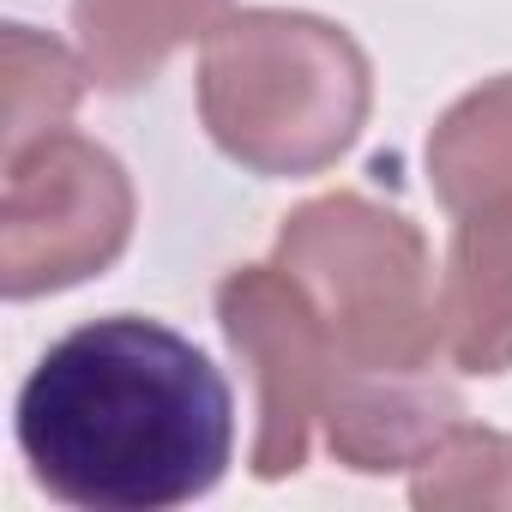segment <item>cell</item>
Segmentation results:
<instances>
[{"label": "cell", "mask_w": 512, "mask_h": 512, "mask_svg": "<svg viewBox=\"0 0 512 512\" xmlns=\"http://www.w3.org/2000/svg\"><path fill=\"white\" fill-rule=\"evenodd\" d=\"M31 476L85 512L187 506L229 470V380L181 332L109 314L43 350L19 392Z\"/></svg>", "instance_id": "obj_1"}, {"label": "cell", "mask_w": 512, "mask_h": 512, "mask_svg": "<svg viewBox=\"0 0 512 512\" xmlns=\"http://www.w3.org/2000/svg\"><path fill=\"white\" fill-rule=\"evenodd\" d=\"M368 67L344 31L320 19L247 13L211 31L205 121L217 145L266 175L320 169L356 139Z\"/></svg>", "instance_id": "obj_2"}, {"label": "cell", "mask_w": 512, "mask_h": 512, "mask_svg": "<svg viewBox=\"0 0 512 512\" xmlns=\"http://www.w3.org/2000/svg\"><path fill=\"white\" fill-rule=\"evenodd\" d=\"M434 175L458 211L452 241V356L470 374L512 362V79L476 91L434 133Z\"/></svg>", "instance_id": "obj_3"}, {"label": "cell", "mask_w": 512, "mask_h": 512, "mask_svg": "<svg viewBox=\"0 0 512 512\" xmlns=\"http://www.w3.org/2000/svg\"><path fill=\"white\" fill-rule=\"evenodd\" d=\"M127 211L115 157L73 133H43L37 157H7V296H43L109 266Z\"/></svg>", "instance_id": "obj_4"}, {"label": "cell", "mask_w": 512, "mask_h": 512, "mask_svg": "<svg viewBox=\"0 0 512 512\" xmlns=\"http://www.w3.org/2000/svg\"><path fill=\"white\" fill-rule=\"evenodd\" d=\"M229 344L260 368V446H253V470L266 482L302 470L308 458V416H326V368L332 344L314 326L308 302L296 284H278L272 266L235 272L217 296Z\"/></svg>", "instance_id": "obj_5"}, {"label": "cell", "mask_w": 512, "mask_h": 512, "mask_svg": "<svg viewBox=\"0 0 512 512\" xmlns=\"http://www.w3.org/2000/svg\"><path fill=\"white\" fill-rule=\"evenodd\" d=\"M211 13L217 0H79V37L91 73L109 91H127Z\"/></svg>", "instance_id": "obj_6"}]
</instances>
